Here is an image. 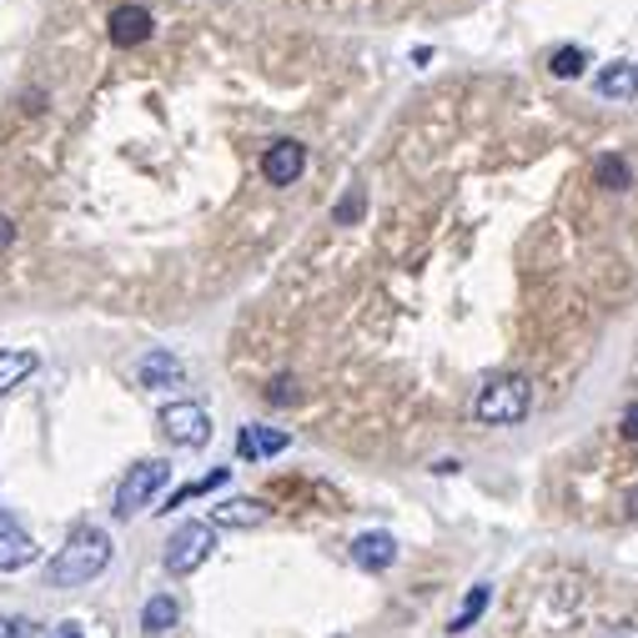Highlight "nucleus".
Masks as SVG:
<instances>
[{
  "label": "nucleus",
  "mask_w": 638,
  "mask_h": 638,
  "mask_svg": "<svg viewBox=\"0 0 638 638\" xmlns=\"http://www.w3.org/2000/svg\"><path fill=\"white\" fill-rule=\"evenodd\" d=\"M111 558H116L111 533L96 528V523H76V528L65 533L61 548H55V558L45 563V584L51 588H86L106 574Z\"/></svg>",
  "instance_id": "obj_1"
},
{
  "label": "nucleus",
  "mask_w": 638,
  "mask_h": 638,
  "mask_svg": "<svg viewBox=\"0 0 638 638\" xmlns=\"http://www.w3.org/2000/svg\"><path fill=\"white\" fill-rule=\"evenodd\" d=\"M533 412V382L523 372H498V378H487L483 392L473 402V418L487 422V428H513Z\"/></svg>",
  "instance_id": "obj_2"
},
{
  "label": "nucleus",
  "mask_w": 638,
  "mask_h": 638,
  "mask_svg": "<svg viewBox=\"0 0 638 638\" xmlns=\"http://www.w3.org/2000/svg\"><path fill=\"white\" fill-rule=\"evenodd\" d=\"M172 483V463L166 457H141V463L126 467V477L116 483V498H111V513H116L121 523L136 518V513H146L156 498H162V487Z\"/></svg>",
  "instance_id": "obj_3"
},
{
  "label": "nucleus",
  "mask_w": 638,
  "mask_h": 638,
  "mask_svg": "<svg viewBox=\"0 0 638 638\" xmlns=\"http://www.w3.org/2000/svg\"><path fill=\"white\" fill-rule=\"evenodd\" d=\"M212 553H217V528L192 518V523H182V528L166 538L162 563H166V574H172V578H192L196 568L212 558Z\"/></svg>",
  "instance_id": "obj_4"
},
{
  "label": "nucleus",
  "mask_w": 638,
  "mask_h": 638,
  "mask_svg": "<svg viewBox=\"0 0 638 638\" xmlns=\"http://www.w3.org/2000/svg\"><path fill=\"white\" fill-rule=\"evenodd\" d=\"M156 422H162V433L172 438L176 447H206L212 443V412L202 408V402H166L162 412H156Z\"/></svg>",
  "instance_id": "obj_5"
},
{
  "label": "nucleus",
  "mask_w": 638,
  "mask_h": 638,
  "mask_svg": "<svg viewBox=\"0 0 638 638\" xmlns=\"http://www.w3.org/2000/svg\"><path fill=\"white\" fill-rule=\"evenodd\" d=\"M35 558H41V548H35V533L25 528L16 513L0 508V574H21V568H31Z\"/></svg>",
  "instance_id": "obj_6"
},
{
  "label": "nucleus",
  "mask_w": 638,
  "mask_h": 638,
  "mask_svg": "<svg viewBox=\"0 0 638 638\" xmlns=\"http://www.w3.org/2000/svg\"><path fill=\"white\" fill-rule=\"evenodd\" d=\"M302 172H307V146H302V141L281 136V141H271L267 152H261V176H267L271 186H292Z\"/></svg>",
  "instance_id": "obj_7"
},
{
  "label": "nucleus",
  "mask_w": 638,
  "mask_h": 638,
  "mask_svg": "<svg viewBox=\"0 0 638 638\" xmlns=\"http://www.w3.org/2000/svg\"><path fill=\"white\" fill-rule=\"evenodd\" d=\"M152 31H156V21L146 6H116V11L106 16V35H111V45H121V51L152 41Z\"/></svg>",
  "instance_id": "obj_8"
},
{
  "label": "nucleus",
  "mask_w": 638,
  "mask_h": 638,
  "mask_svg": "<svg viewBox=\"0 0 638 638\" xmlns=\"http://www.w3.org/2000/svg\"><path fill=\"white\" fill-rule=\"evenodd\" d=\"M292 447V438L281 433V428H261V422H247L237 433V457H247V463H261V457H277Z\"/></svg>",
  "instance_id": "obj_9"
},
{
  "label": "nucleus",
  "mask_w": 638,
  "mask_h": 638,
  "mask_svg": "<svg viewBox=\"0 0 638 638\" xmlns=\"http://www.w3.org/2000/svg\"><path fill=\"white\" fill-rule=\"evenodd\" d=\"M392 558H398V538L382 528H368L352 538V563L358 568H368V574H382V568H392Z\"/></svg>",
  "instance_id": "obj_10"
},
{
  "label": "nucleus",
  "mask_w": 638,
  "mask_h": 638,
  "mask_svg": "<svg viewBox=\"0 0 638 638\" xmlns=\"http://www.w3.org/2000/svg\"><path fill=\"white\" fill-rule=\"evenodd\" d=\"M267 518H271V508L261 498H227L212 513V528H261Z\"/></svg>",
  "instance_id": "obj_11"
},
{
  "label": "nucleus",
  "mask_w": 638,
  "mask_h": 638,
  "mask_svg": "<svg viewBox=\"0 0 638 638\" xmlns=\"http://www.w3.org/2000/svg\"><path fill=\"white\" fill-rule=\"evenodd\" d=\"M136 378H141V388H176V382L186 378V368H182V358L176 352H146V358L136 362Z\"/></svg>",
  "instance_id": "obj_12"
},
{
  "label": "nucleus",
  "mask_w": 638,
  "mask_h": 638,
  "mask_svg": "<svg viewBox=\"0 0 638 638\" xmlns=\"http://www.w3.org/2000/svg\"><path fill=\"white\" fill-rule=\"evenodd\" d=\"M35 368H41L35 352H25V347H0V398H11L21 382H31Z\"/></svg>",
  "instance_id": "obj_13"
},
{
  "label": "nucleus",
  "mask_w": 638,
  "mask_h": 638,
  "mask_svg": "<svg viewBox=\"0 0 638 638\" xmlns=\"http://www.w3.org/2000/svg\"><path fill=\"white\" fill-rule=\"evenodd\" d=\"M182 624V598H172V594H152L146 598V608H141V628L146 634H172V628Z\"/></svg>",
  "instance_id": "obj_14"
},
{
  "label": "nucleus",
  "mask_w": 638,
  "mask_h": 638,
  "mask_svg": "<svg viewBox=\"0 0 638 638\" xmlns=\"http://www.w3.org/2000/svg\"><path fill=\"white\" fill-rule=\"evenodd\" d=\"M598 91H604L608 101H634L638 96V65L634 61L608 65L604 76H598Z\"/></svg>",
  "instance_id": "obj_15"
},
{
  "label": "nucleus",
  "mask_w": 638,
  "mask_h": 638,
  "mask_svg": "<svg viewBox=\"0 0 638 638\" xmlns=\"http://www.w3.org/2000/svg\"><path fill=\"white\" fill-rule=\"evenodd\" d=\"M487 604H493V588H487V584H473V588H467V598H463V614L447 624V634H467V628H473L477 618L487 614Z\"/></svg>",
  "instance_id": "obj_16"
},
{
  "label": "nucleus",
  "mask_w": 638,
  "mask_h": 638,
  "mask_svg": "<svg viewBox=\"0 0 638 638\" xmlns=\"http://www.w3.org/2000/svg\"><path fill=\"white\" fill-rule=\"evenodd\" d=\"M584 65H588V51H584V45H563V51H553L548 71H553L558 81H578V76H584Z\"/></svg>",
  "instance_id": "obj_17"
},
{
  "label": "nucleus",
  "mask_w": 638,
  "mask_h": 638,
  "mask_svg": "<svg viewBox=\"0 0 638 638\" xmlns=\"http://www.w3.org/2000/svg\"><path fill=\"white\" fill-rule=\"evenodd\" d=\"M227 467H212V473H206V477H196V483H186V487H176V493H172V498H166V513H172V508H182V503L186 498H202V493H212V487H222V483H227Z\"/></svg>",
  "instance_id": "obj_18"
},
{
  "label": "nucleus",
  "mask_w": 638,
  "mask_h": 638,
  "mask_svg": "<svg viewBox=\"0 0 638 638\" xmlns=\"http://www.w3.org/2000/svg\"><path fill=\"white\" fill-rule=\"evenodd\" d=\"M594 182H598V186H608V192H624V186L634 182V176H628V162H624V156H598Z\"/></svg>",
  "instance_id": "obj_19"
},
{
  "label": "nucleus",
  "mask_w": 638,
  "mask_h": 638,
  "mask_svg": "<svg viewBox=\"0 0 638 638\" xmlns=\"http://www.w3.org/2000/svg\"><path fill=\"white\" fill-rule=\"evenodd\" d=\"M362 217V186H352V192L342 196V202H337V212H332V222L337 227H352V222Z\"/></svg>",
  "instance_id": "obj_20"
},
{
  "label": "nucleus",
  "mask_w": 638,
  "mask_h": 638,
  "mask_svg": "<svg viewBox=\"0 0 638 638\" xmlns=\"http://www.w3.org/2000/svg\"><path fill=\"white\" fill-rule=\"evenodd\" d=\"M297 398V382L287 378V372H281V378H271L267 382V402H292Z\"/></svg>",
  "instance_id": "obj_21"
},
{
  "label": "nucleus",
  "mask_w": 638,
  "mask_h": 638,
  "mask_svg": "<svg viewBox=\"0 0 638 638\" xmlns=\"http://www.w3.org/2000/svg\"><path fill=\"white\" fill-rule=\"evenodd\" d=\"M618 433H624V443H638V402H628L624 422H618Z\"/></svg>",
  "instance_id": "obj_22"
},
{
  "label": "nucleus",
  "mask_w": 638,
  "mask_h": 638,
  "mask_svg": "<svg viewBox=\"0 0 638 638\" xmlns=\"http://www.w3.org/2000/svg\"><path fill=\"white\" fill-rule=\"evenodd\" d=\"M11 247H16V222L0 217V251H11Z\"/></svg>",
  "instance_id": "obj_23"
},
{
  "label": "nucleus",
  "mask_w": 638,
  "mask_h": 638,
  "mask_svg": "<svg viewBox=\"0 0 638 638\" xmlns=\"http://www.w3.org/2000/svg\"><path fill=\"white\" fill-rule=\"evenodd\" d=\"M55 638H86V628H81V624H71V618H65V624H55Z\"/></svg>",
  "instance_id": "obj_24"
},
{
  "label": "nucleus",
  "mask_w": 638,
  "mask_h": 638,
  "mask_svg": "<svg viewBox=\"0 0 638 638\" xmlns=\"http://www.w3.org/2000/svg\"><path fill=\"white\" fill-rule=\"evenodd\" d=\"M16 638H45L41 624H16Z\"/></svg>",
  "instance_id": "obj_25"
},
{
  "label": "nucleus",
  "mask_w": 638,
  "mask_h": 638,
  "mask_svg": "<svg viewBox=\"0 0 638 638\" xmlns=\"http://www.w3.org/2000/svg\"><path fill=\"white\" fill-rule=\"evenodd\" d=\"M0 638H16V618L0 614Z\"/></svg>",
  "instance_id": "obj_26"
}]
</instances>
